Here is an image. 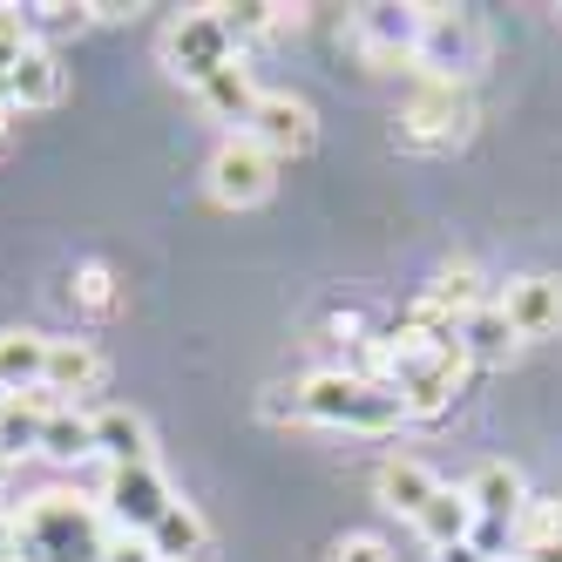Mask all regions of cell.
I'll return each mask as SVG.
<instances>
[{
  "instance_id": "obj_32",
  "label": "cell",
  "mask_w": 562,
  "mask_h": 562,
  "mask_svg": "<svg viewBox=\"0 0 562 562\" xmlns=\"http://www.w3.org/2000/svg\"><path fill=\"white\" fill-rule=\"evenodd\" d=\"M0 562H14V515L0 508Z\"/></svg>"
},
{
  "instance_id": "obj_6",
  "label": "cell",
  "mask_w": 562,
  "mask_h": 562,
  "mask_svg": "<svg viewBox=\"0 0 562 562\" xmlns=\"http://www.w3.org/2000/svg\"><path fill=\"white\" fill-rule=\"evenodd\" d=\"M204 183H211V196H217L224 211H251V204H265V196H271L278 164H271V156H265L245 130H237L231 143H217V156H211Z\"/></svg>"
},
{
  "instance_id": "obj_29",
  "label": "cell",
  "mask_w": 562,
  "mask_h": 562,
  "mask_svg": "<svg viewBox=\"0 0 562 562\" xmlns=\"http://www.w3.org/2000/svg\"><path fill=\"white\" fill-rule=\"evenodd\" d=\"M102 562H156V555H149V542H143V536H109Z\"/></svg>"
},
{
  "instance_id": "obj_19",
  "label": "cell",
  "mask_w": 562,
  "mask_h": 562,
  "mask_svg": "<svg viewBox=\"0 0 562 562\" xmlns=\"http://www.w3.org/2000/svg\"><path fill=\"white\" fill-rule=\"evenodd\" d=\"M414 34H420V14L414 8H367V14H359V42H367L373 61L414 55Z\"/></svg>"
},
{
  "instance_id": "obj_26",
  "label": "cell",
  "mask_w": 562,
  "mask_h": 562,
  "mask_svg": "<svg viewBox=\"0 0 562 562\" xmlns=\"http://www.w3.org/2000/svg\"><path fill=\"white\" fill-rule=\"evenodd\" d=\"M515 542H562V495H555V502H529V508H521Z\"/></svg>"
},
{
  "instance_id": "obj_3",
  "label": "cell",
  "mask_w": 562,
  "mask_h": 562,
  "mask_svg": "<svg viewBox=\"0 0 562 562\" xmlns=\"http://www.w3.org/2000/svg\"><path fill=\"white\" fill-rule=\"evenodd\" d=\"M164 61H170L177 82L204 89L211 75H224L231 61H245V42H237V34L217 21V8H190V14H177V21L164 27Z\"/></svg>"
},
{
  "instance_id": "obj_22",
  "label": "cell",
  "mask_w": 562,
  "mask_h": 562,
  "mask_svg": "<svg viewBox=\"0 0 562 562\" xmlns=\"http://www.w3.org/2000/svg\"><path fill=\"white\" fill-rule=\"evenodd\" d=\"M42 454H48V461H89V454H95V420L75 414V407H55V414L42 420Z\"/></svg>"
},
{
  "instance_id": "obj_21",
  "label": "cell",
  "mask_w": 562,
  "mask_h": 562,
  "mask_svg": "<svg viewBox=\"0 0 562 562\" xmlns=\"http://www.w3.org/2000/svg\"><path fill=\"white\" fill-rule=\"evenodd\" d=\"M521 339H515V326L502 318V305H474L468 318H461V352L468 359H508Z\"/></svg>"
},
{
  "instance_id": "obj_24",
  "label": "cell",
  "mask_w": 562,
  "mask_h": 562,
  "mask_svg": "<svg viewBox=\"0 0 562 562\" xmlns=\"http://www.w3.org/2000/svg\"><path fill=\"white\" fill-rule=\"evenodd\" d=\"M217 21L237 34V42H251V34H271V27H299V8H278V0H231V8H217Z\"/></svg>"
},
{
  "instance_id": "obj_2",
  "label": "cell",
  "mask_w": 562,
  "mask_h": 562,
  "mask_svg": "<svg viewBox=\"0 0 562 562\" xmlns=\"http://www.w3.org/2000/svg\"><path fill=\"white\" fill-rule=\"evenodd\" d=\"M109 549V515L82 495L48 488L14 515V562H102Z\"/></svg>"
},
{
  "instance_id": "obj_31",
  "label": "cell",
  "mask_w": 562,
  "mask_h": 562,
  "mask_svg": "<svg viewBox=\"0 0 562 562\" xmlns=\"http://www.w3.org/2000/svg\"><path fill=\"white\" fill-rule=\"evenodd\" d=\"M434 562H488L481 542H454V549H434Z\"/></svg>"
},
{
  "instance_id": "obj_9",
  "label": "cell",
  "mask_w": 562,
  "mask_h": 562,
  "mask_svg": "<svg viewBox=\"0 0 562 562\" xmlns=\"http://www.w3.org/2000/svg\"><path fill=\"white\" fill-rule=\"evenodd\" d=\"M495 305H502V318L515 326V339H549V333H562V278H549V271L508 278V292Z\"/></svg>"
},
{
  "instance_id": "obj_5",
  "label": "cell",
  "mask_w": 562,
  "mask_h": 562,
  "mask_svg": "<svg viewBox=\"0 0 562 562\" xmlns=\"http://www.w3.org/2000/svg\"><path fill=\"white\" fill-rule=\"evenodd\" d=\"M170 508H177V495H170V481L156 474V461H143V468H109V481H102V515H109L115 536H149Z\"/></svg>"
},
{
  "instance_id": "obj_18",
  "label": "cell",
  "mask_w": 562,
  "mask_h": 562,
  "mask_svg": "<svg viewBox=\"0 0 562 562\" xmlns=\"http://www.w3.org/2000/svg\"><path fill=\"white\" fill-rule=\"evenodd\" d=\"M48 373V339L27 333V326H8L0 333V393H34Z\"/></svg>"
},
{
  "instance_id": "obj_34",
  "label": "cell",
  "mask_w": 562,
  "mask_h": 562,
  "mask_svg": "<svg viewBox=\"0 0 562 562\" xmlns=\"http://www.w3.org/2000/svg\"><path fill=\"white\" fill-rule=\"evenodd\" d=\"M0 481H8V461H0Z\"/></svg>"
},
{
  "instance_id": "obj_7",
  "label": "cell",
  "mask_w": 562,
  "mask_h": 562,
  "mask_svg": "<svg viewBox=\"0 0 562 562\" xmlns=\"http://www.w3.org/2000/svg\"><path fill=\"white\" fill-rule=\"evenodd\" d=\"M474 123V109H468V89L454 82H420V95L400 109V143L407 149H454Z\"/></svg>"
},
{
  "instance_id": "obj_23",
  "label": "cell",
  "mask_w": 562,
  "mask_h": 562,
  "mask_svg": "<svg viewBox=\"0 0 562 562\" xmlns=\"http://www.w3.org/2000/svg\"><path fill=\"white\" fill-rule=\"evenodd\" d=\"M427 305H434L440 318H454V326H461L474 305H488V299H481L474 265H448V271H440V278H434V292H427Z\"/></svg>"
},
{
  "instance_id": "obj_14",
  "label": "cell",
  "mask_w": 562,
  "mask_h": 562,
  "mask_svg": "<svg viewBox=\"0 0 562 562\" xmlns=\"http://www.w3.org/2000/svg\"><path fill=\"white\" fill-rule=\"evenodd\" d=\"M42 386L61 400V407H68L75 393H95L102 386V352L89 339H48V373H42Z\"/></svg>"
},
{
  "instance_id": "obj_8",
  "label": "cell",
  "mask_w": 562,
  "mask_h": 562,
  "mask_svg": "<svg viewBox=\"0 0 562 562\" xmlns=\"http://www.w3.org/2000/svg\"><path fill=\"white\" fill-rule=\"evenodd\" d=\"M245 136L271 156V164H278V156H305V149L318 143V115H312V102H305V95L271 89V95H258V109H251Z\"/></svg>"
},
{
  "instance_id": "obj_4",
  "label": "cell",
  "mask_w": 562,
  "mask_h": 562,
  "mask_svg": "<svg viewBox=\"0 0 562 562\" xmlns=\"http://www.w3.org/2000/svg\"><path fill=\"white\" fill-rule=\"evenodd\" d=\"M420 34H414V61L427 82H454L468 89V75L481 68V21L461 8H414Z\"/></svg>"
},
{
  "instance_id": "obj_25",
  "label": "cell",
  "mask_w": 562,
  "mask_h": 562,
  "mask_svg": "<svg viewBox=\"0 0 562 562\" xmlns=\"http://www.w3.org/2000/svg\"><path fill=\"white\" fill-rule=\"evenodd\" d=\"M68 292H75V305H82V312H109L115 305V271L109 265H75Z\"/></svg>"
},
{
  "instance_id": "obj_12",
  "label": "cell",
  "mask_w": 562,
  "mask_h": 562,
  "mask_svg": "<svg viewBox=\"0 0 562 562\" xmlns=\"http://www.w3.org/2000/svg\"><path fill=\"white\" fill-rule=\"evenodd\" d=\"M61 407V400L48 386H34V393H8L0 400V461H14V454H42V420Z\"/></svg>"
},
{
  "instance_id": "obj_1",
  "label": "cell",
  "mask_w": 562,
  "mask_h": 562,
  "mask_svg": "<svg viewBox=\"0 0 562 562\" xmlns=\"http://www.w3.org/2000/svg\"><path fill=\"white\" fill-rule=\"evenodd\" d=\"M271 420H318V427H352V434H393L407 420L400 393L380 386L373 373H352V367H333V373H312L299 386H278L265 400Z\"/></svg>"
},
{
  "instance_id": "obj_35",
  "label": "cell",
  "mask_w": 562,
  "mask_h": 562,
  "mask_svg": "<svg viewBox=\"0 0 562 562\" xmlns=\"http://www.w3.org/2000/svg\"><path fill=\"white\" fill-rule=\"evenodd\" d=\"M0 400H8V393H0Z\"/></svg>"
},
{
  "instance_id": "obj_27",
  "label": "cell",
  "mask_w": 562,
  "mask_h": 562,
  "mask_svg": "<svg viewBox=\"0 0 562 562\" xmlns=\"http://www.w3.org/2000/svg\"><path fill=\"white\" fill-rule=\"evenodd\" d=\"M34 48V34H27V21H21V8H0V75H8L21 55Z\"/></svg>"
},
{
  "instance_id": "obj_17",
  "label": "cell",
  "mask_w": 562,
  "mask_h": 562,
  "mask_svg": "<svg viewBox=\"0 0 562 562\" xmlns=\"http://www.w3.org/2000/svg\"><path fill=\"white\" fill-rule=\"evenodd\" d=\"M143 542H149V555H156V562H196V555L211 549V521L196 515L190 502H177V508H170L164 521H156V529H149Z\"/></svg>"
},
{
  "instance_id": "obj_15",
  "label": "cell",
  "mask_w": 562,
  "mask_h": 562,
  "mask_svg": "<svg viewBox=\"0 0 562 562\" xmlns=\"http://www.w3.org/2000/svg\"><path fill=\"white\" fill-rule=\"evenodd\" d=\"M89 420H95V454L109 468H143L149 461V420L136 407H102Z\"/></svg>"
},
{
  "instance_id": "obj_20",
  "label": "cell",
  "mask_w": 562,
  "mask_h": 562,
  "mask_svg": "<svg viewBox=\"0 0 562 562\" xmlns=\"http://www.w3.org/2000/svg\"><path fill=\"white\" fill-rule=\"evenodd\" d=\"M258 95H265V89L251 82V68H245V61H231L224 75H211V82L196 89V102H204V109L217 115V123H251Z\"/></svg>"
},
{
  "instance_id": "obj_33",
  "label": "cell",
  "mask_w": 562,
  "mask_h": 562,
  "mask_svg": "<svg viewBox=\"0 0 562 562\" xmlns=\"http://www.w3.org/2000/svg\"><path fill=\"white\" fill-rule=\"evenodd\" d=\"M8 115H14V109H8V95H0V136H8Z\"/></svg>"
},
{
  "instance_id": "obj_10",
  "label": "cell",
  "mask_w": 562,
  "mask_h": 562,
  "mask_svg": "<svg viewBox=\"0 0 562 562\" xmlns=\"http://www.w3.org/2000/svg\"><path fill=\"white\" fill-rule=\"evenodd\" d=\"M461 495L474 502L481 529H515L521 508H529V481H521V468H508V461H481V468L461 481Z\"/></svg>"
},
{
  "instance_id": "obj_13",
  "label": "cell",
  "mask_w": 562,
  "mask_h": 562,
  "mask_svg": "<svg viewBox=\"0 0 562 562\" xmlns=\"http://www.w3.org/2000/svg\"><path fill=\"white\" fill-rule=\"evenodd\" d=\"M373 495H380V508L420 521V508L440 495V481H434L420 461H407V454H386V461H380V474H373Z\"/></svg>"
},
{
  "instance_id": "obj_28",
  "label": "cell",
  "mask_w": 562,
  "mask_h": 562,
  "mask_svg": "<svg viewBox=\"0 0 562 562\" xmlns=\"http://www.w3.org/2000/svg\"><path fill=\"white\" fill-rule=\"evenodd\" d=\"M326 562H393V549H386L380 536H367V529H359V536H339Z\"/></svg>"
},
{
  "instance_id": "obj_16",
  "label": "cell",
  "mask_w": 562,
  "mask_h": 562,
  "mask_svg": "<svg viewBox=\"0 0 562 562\" xmlns=\"http://www.w3.org/2000/svg\"><path fill=\"white\" fill-rule=\"evenodd\" d=\"M414 529L427 536V549H454V542H474L481 515H474V502H468L461 488H448V481H440V495L420 508V521H414Z\"/></svg>"
},
{
  "instance_id": "obj_11",
  "label": "cell",
  "mask_w": 562,
  "mask_h": 562,
  "mask_svg": "<svg viewBox=\"0 0 562 562\" xmlns=\"http://www.w3.org/2000/svg\"><path fill=\"white\" fill-rule=\"evenodd\" d=\"M68 89V75H61V55L34 42L8 75H0V95H8V109H55Z\"/></svg>"
},
{
  "instance_id": "obj_30",
  "label": "cell",
  "mask_w": 562,
  "mask_h": 562,
  "mask_svg": "<svg viewBox=\"0 0 562 562\" xmlns=\"http://www.w3.org/2000/svg\"><path fill=\"white\" fill-rule=\"evenodd\" d=\"M508 562H562V542H515Z\"/></svg>"
}]
</instances>
